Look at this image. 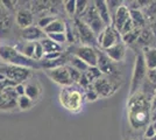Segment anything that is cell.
<instances>
[{
	"instance_id": "5bb4252c",
	"label": "cell",
	"mask_w": 156,
	"mask_h": 140,
	"mask_svg": "<svg viewBox=\"0 0 156 140\" xmlns=\"http://www.w3.org/2000/svg\"><path fill=\"white\" fill-rule=\"evenodd\" d=\"M130 20V9L126 5H121L119 7L114 16L112 18V26L120 33L122 27Z\"/></svg>"
},
{
	"instance_id": "277c9868",
	"label": "cell",
	"mask_w": 156,
	"mask_h": 140,
	"mask_svg": "<svg viewBox=\"0 0 156 140\" xmlns=\"http://www.w3.org/2000/svg\"><path fill=\"white\" fill-rule=\"evenodd\" d=\"M147 73L148 68L146 66V62L143 59L142 53H139L135 57V64L133 69V75H132V81H130V90L129 96L134 95L140 91L142 87L143 82L147 78Z\"/></svg>"
},
{
	"instance_id": "7bdbcfd3",
	"label": "cell",
	"mask_w": 156,
	"mask_h": 140,
	"mask_svg": "<svg viewBox=\"0 0 156 140\" xmlns=\"http://www.w3.org/2000/svg\"><path fill=\"white\" fill-rule=\"evenodd\" d=\"M156 110V89H155V93H154V97L151 99V111Z\"/></svg>"
},
{
	"instance_id": "6da1fadb",
	"label": "cell",
	"mask_w": 156,
	"mask_h": 140,
	"mask_svg": "<svg viewBox=\"0 0 156 140\" xmlns=\"http://www.w3.org/2000/svg\"><path fill=\"white\" fill-rule=\"evenodd\" d=\"M127 116L128 123L134 130L146 128L151 121V99L141 91L129 96Z\"/></svg>"
},
{
	"instance_id": "8fae6325",
	"label": "cell",
	"mask_w": 156,
	"mask_h": 140,
	"mask_svg": "<svg viewBox=\"0 0 156 140\" xmlns=\"http://www.w3.org/2000/svg\"><path fill=\"white\" fill-rule=\"evenodd\" d=\"M15 87V85H14ZM14 87L0 89V110H11L18 105V95Z\"/></svg>"
},
{
	"instance_id": "484cf974",
	"label": "cell",
	"mask_w": 156,
	"mask_h": 140,
	"mask_svg": "<svg viewBox=\"0 0 156 140\" xmlns=\"http://www.w3.org/2000/svg\"><path fill=\"white\" fill-rule=\"evenodd\" d=\"M16 50H19L21 54H23L28 59H33L34 57V50H35V42H26L23 41L21 43L19 48H15ZM34 60V59H33Z\"/></svg>"
},
{
	"instance_id": "3957f363",
	"label": "cell",
	"mask_w": 156,
	"mask_h": 140,
	"mask_svg": "<svg viewBox=\"0 0 156 140\" xmlns=\"http://www.w3.org/2000/svg\"><path fill=\"white\" fill-rule=\"evenodd\" d=\"M83 99L84 96L78 89L73 87H64L59 92V102L66 110L71 112H78L83 106Z\"/></svg>"
},
{
	"instance_id": "e575fe53",
	"label": "cell",
	"mask_w": 156,
	"mask_h": 140,
	"mask_svg": "<svg viewBox=\"0 0 156 140\" xmlns=\"http://www.w3.org/2000/svg\"><path fill=\"white\" fill-rule=\"evenodd\" d=\"M49 39H51L54 42H56V43H58L62 46V43H64L66 42V35L65 33H56V34H48L47 35Z\"/></svg>"
},
{
	"instance_id": "30bf717a",
	"label": "cell",
	"mask_w": 156,
	"mask_h": 140,
	"mask_svg": "<svg viewBox=\"0 0 156 140\" xmlns=\"http://www.w3.org/2000/svg\"><path fill=\"white\" fill-rule=\"evenodd\" d=\"M121 42V35L113 26H107L103 33L98 36V45L104 50Z\"/></svg>"
},
{
	"instance_id": "e0dca14e",
	"label": "cell",
	"mask_w": 156,
	"mask_h": 140,
	"mask_svg": "<svg viewBox=\"0 0 156 140\" xmlns=\"http://www.w3.org/2000/svg\"><path fill=\"white\" fill-rule=\"evenodd\" d=\"M12 27V19L8 13V9L0 2V36L8 34Z\"/></svg>"
},
{
	"instance_id": "9c48e42d",
	"label": "cell",
	"mask_w": 156,
	"mask_h": 140,
	"mask_svg": "<svg viewBox=\"0 0 156 140\" xmlns=\"http://www.w3.org/2000/svg\"><path fill=\"white\" fill-rule=\"evenodd\" d=\"M75 27L77 31V35L79 38V41L82 42L83 46L93 47L97 45V36L96 34L92 32V29L85 23L84 21L80 18H76L75 19Z\"/></svg>"
},
{
	"instance_id": "d6a6232c",
	"label": "cell",
	"mask_w": 156,
	"mask_h": 140,
	"mask_svg": "<svg viewBox=\"0 0 156 140\" xmlns=\"http://www.w3.org/2000/svg\"><path fill=\"white\" fill-rule=\"evenodd\" d=\"M89 4H90V1H86V0H77L76 1V15L80 16L87 8Z\"/></svg>"
},
{
	"instance_id": "8992f818",
	"label": "cell",
	"mask_w": 156,
	"mask_h": 140,
	"mask_svg": "<svg viewBox=\"0 0 156 140\" xmlns=\"http://www.w3.org/2000/svg\"><path fill=\"white\" fill-rule=\"evenodd\" d=\"M92 87L100 97H110L119 89L120 84L118 82V77L104 75L97 81H94Z\"/></svg>"
},
{
	"instance_id": "ac0fdd59",
	"label": "cell",
	"mask_w": 156,
	"mask_h": 140,
	"mask_svg": "<svg viewBox=\"0 0 156 140\" xmlns=\"http://www.w3.org/2000/svg\"><path fill=\"white\" fill-rule=\"evenodd\" d=\"M96 9H97L98 14L100 16V19L103 20V22L105 23V26H112V18H111L110 9L107 6V2L105 0H97V1H93Z\"/></svg>"
},
{
	"instance_id": "7a4b0ae2",
	"label": "cell",
	"mask_w": 156,
	"mask_h": 140,
	"mask_svg": "<svg viewBox=\"0 0 156 140\" xmlns=\"http://www.w3.org/2000/svg\"><path fill=\"white\" fill-rule=\"evenodd\" d=\"M0 60L11 66L27 68V69H40V63L37 61L28 59L14 47L8 45L0 46Z\"/></svg>"
},
{
	"instance_id": "7c38bea8",
	"label": "cell",
	"mask_w": 156,
	"mask_h": 140,
	"mask_svg": "<svg viewBox=\"0 0 156 140\" xmlns=\"http://www.w3.org/2000/svg\"><path fill=\"white\" fill-rule=\"evenodd\" d=\"M46 73L52 82H55V83H57L59 85H62L63 88L70 87V85L73 84L71 81V77L69 75V71L66 69V66L55 68V69H49V70H46Z\"/></svg>"
},
{
	"instance_id": "8d00e7d4",
	"label": "cell",
	"mask_w": 156,
	"mask_h": 140,
	"mask_svg": "<svg viewBox=\"0 0 156 140\" xmlns=\"http://www.w3.org/2000/svg\"><path fill=\"white\" fill-rule=\"evenodd\" d=\"M54 20H55V18H54V16H44V18H41V19L39 20L37 26H39L41 29H44V28L49 26Z\"/></svg>"
},
{
	"instance_id": "b9f144b4",
	"label": "cell",
	"mask_w": 156,
	"mask_h": 140,
	"mask_svg": "<svg viewBox=\"0 0 156 140\" xmlns=\"http://www.w3.org/2000/svg\"><path fill=\"white\" fill-rule=\"evenodd\" d=\"M1 2H2V5L6 7L7 9H13L14 8L13 4H16L15 1H1Z\"/></svg>"
},
{
	"instance_id": "ba28073f",
	"label": "cell",
	"mask_w": 156,
	"mask_h": 140,
	"mask_svg": "<svg viewBox=\"0 0 156 140\" xmlns=\"http://www.w3.org/2000/svg\"><path fill=\"white\" fill-rule=\"evenodd\" d=\"M69 53L84 61L89 67H97L98 64V52L96 48L89 46H72L69 48Z\"/></svg>"
},
{
	"instance_id": "5b68a950",
	"label": "cell",
	"mask_w": 156,
	"mask_h": 140,
	"mask_svg": "<svg viewBox=\"0 0 156 140\" xmlns=\"http://www.w3.org/2000/svg\"><path fill=\"white\" fill-rule=\"evenodd\" d=\"M80 19L84 21L87 26L92 29V32L96 34V36H99L100 34L103 33L106 26L103 22V20L100 19L99 14H98L97 9H96V6L93 2H90L87 8L85 9V12L82 15H80Z\"/></svg>"
},
{
	"instance_id": "f1b7e54d",
	"label": "cell",
	"mask_w": 156,
	"mask_h": 140,
	"mask_svg": "<svg viewBox=\"0 0 156 140\" xmlns=\"http://www.w3.org/2000/svg\"><path fill=\"white\" fill-rule=\"evenodd\" d=\"M18 106L21 109V110H28V109H30L33 106V104H34V102H33L30 98H28L26 95H23V96H20L18 97Z\"/></svg>"
},
{
	"instance_id": "603a6c76",
	"label": "cell",
	"mask_w": 156,
	"mask_h": 140,
	"mask_svg": "<svg viewBox=\"0 0 156 140\" xmlns=\"http://www.w3.org/2000/svg\"><path fill=\"white\" fill-rule=\"evenodd\" d=\"M40 43L43 47V50H44V55L46 54H50V53H57V52H62V46L54 42L51 39H49L48 36L44 38L43 40L40 41Z\"/></svg>"
},
{
	"instance_id": "83f0119b",
	"label": "cell",
	"mask_w": 156,
	"mask_h": 140,
	"mask_svg": "<svg viewBox=\"0 0 156 140\" xmlns=\"http://www.w3.org/2000/svg\"><path fill=\"white\" fill-rule=\"evenodd\" d=\"M84 74L86 75V77L90 80V82H91L92 84H93L94 81H97L98 78H100V77L103 76V74L98 69V67H90L87 69V71Z\"/></svg>"
},
{
	"instance_id": "2e32d148",
	"label": "cell",
	"mask_w": 156,
	"mask_h": 140,
	"mask_svg": "<svg viewBox=\"0 0 156 140\" xmlns=\"http://www.w3.org/2000/svg\"><path fill=\"white\" fill-rule=\"evenodd\" d=\"M105 54L110 57L111 61H113L114 63L115 62H120L125 59V55H126V46H125L124 42H119L117 45L112 46L111 48L104 50Z\"/></svg>"
},
{
	"instance_id": "cb8c5ba5",
	"label": "cell",
	"mask_w": 156,
	"mask_h": 140,
	"mask_svg": "<svg viewBox=\"0 0 156 140\" xmlns=\"http://www.w3.org/2000/svg\"><path fill=\"white\" fill-rule=\"evenodd\" d=\"M40 85L37 83H34V82H28L25 87V95H26L28 98H30L33 102L37 99L40 97Z\"/></svg>"
},
{
	"instance_id": "ffe728a7",
	"label": "cell",
	"mask_w": 156,
	"mask_h": 140,
	"mask_svg": "<svg viewBox=\"0 0 156 140\" xmlns=\"http://www.w3.org/2000/svg\"><path fill=\"white\" fill-rule=\"evenodd\" d=\"M143 59L146 62V66L148 68V70L150 69H155L156 68V48L154 47H144L142 52Z\"/></svg>"
},
{
	"instance_id": "60d3db41",
	"label": "cell",
	"mask_w": 156,
	"mask_h": 140,
	"mask_svg": "<svg viewBox=\"0 0 156 140\" xmlns=\"http://www.w3.org/2000/svg\"><path fill=\"white\" fill-rule=\"evenodd\" d=\"M14 89H15V92H16V95H18L19 97L25 95V85H23V84H16V85L14 87Z\"/></svg>"
},
{
	"instance_id": "ee69618b",
	"label": "cell",
	"mask_w": 156,
	"mask_h": 140,
	"mask_svg": "<svg viewBox=\"0 0 156 140\" xmlns=\"http://www.w3.org/2000/svg\"><path fill=\"white\" fill-rule=\"evenodd\" d=\"M151 125H153V127H154V130H155V132H156V120L151 121Z\"/></svg>"
},
{
	"instance_id": "1f68e13d",
	"label": "cell",
	"mask_w": 156,
	"mask_h": 140,
	"mask_svg": "<svg viewBox=\"0 0 156 140\" xmlns=\"http://www.w3.org/2000/svg\"><path fill=\"white\" fill-rule=\"evenodd\" d=\"M44 57V50H43V47L40 42H35V50H34V60L35 61H41L43 60Z\"/></svg>"
},
{
	"instance_id": "d6986e66",
	"label": "cell",
	"mask_w": 156,
	"mask_h": 140,
	"mask_svg": "<svg viewBox=\"0 0 156 140\" xmlns=\"http://www.w3.org/2000/svg\"><path fill=\"white\" fill-rule=\"evenodd\" d=\"M34 16L33 13L29 12L28 9H19L16 13V23L21 29H25L28 27L33 26Z\"/></svg>"
},
{
	"instance_id": "f35d334b",
	"label": "cell",
	"mask_w": 156,
	"mask_h": 140,
	"mask_svg": "<svg viewBox=\"0 0 156 140\" xmlns=\"http://www.w3.org/2000/svg\"><path fill=\"white\" fill-rule=\"evenodd\" d=\"M147 80L149 81L153 85L156 87V68L155 69H150L147 73Z\"/></svg>"
},
{
	"instance_id": "4dcf8cb0",
	"label": "cell",
	"mask_w": 156,
	"mask_h": 140,
	"mask_svg": "<svg viewBox=\"0 0 156 140\" xmlns=\"http://www.w3.org/2000/svg\"><path fill=\"white\" fill-rule=\"evenodd\" d=\"M106 2H107V6H108V9H110L111 18H113L115 12L119 9V7L122 5V1H119V0H110V1H106Z\"/></svg>"
},
{
	"instance_id": "f546056e",
	"label": "cell",
	"mask_w": 156,
	"mask_h": 140,
	"mask_svg": "<svg viewBox=\"0 0 156 140\" xmlns=\"http://www.w3.org/2000/svg\"><path fill=\"white\" fill-rule=\"evenodd\" d=\"M66 69H68L69 75H70V77H71L72 83H73V84H75V83H79V81H80V77H82L83 73L78 71L77 69L70 67V66H66Z\"/></svg>"
},
{
	"instance_id": "74e56055",
	"label": "cell",
	"mask_w": 156,
	"mask_h": 140,
	"mask_svg": "<svg viewBox=\"0 0 156 140\" xmlns=\"http://www.w3.org/2000/svg\"><path fill=\"white\" fill-rule=\"evenodd\" d=\"M155 135H156L155 130H154V127H153L151 123H150L149 125L146 127V131H144V138H147V139H153Z\"/></svg>"
},
{
	"instance_id": "4fadbf2b",
	"label": "cell",
	"mask_w": 156,
	"mask_h": 140,
	"mask_svg": "<svg viewBox=\"0 0 156 140\" xmlns=\"http://www.w3.org/2000/svg\"><path fill=\"white\" fill-rule=\"evenodd\" d=\"M98 52V69L105 76H117V68L114 66V62L110 60V57L105 54V52Z\"/></svg>"
},
{
	"instance_id": "d590c367",
	"label": "cell",
	"mask_w": 156,
	"mask_h": 140,
	"mask_svg": "<svg viewBox=\"0 0 156 140\" xmlns=\"http://www.w3.org/2000/svg\"><path fill=\"white\" fill-rule=\"evenodd\" d=\"M84 97L87 100L93 102V100H96V99H98V98H99V95H98L97 91L93 89V87H90L89 89H86V90H85Z\"/></svg>"
},
{
	"instance_id": "bcb514c9",
	"label": "cell",
	"mask_w": 156,
	"mask_h": 140,
	"mask_svg": "<svg viewBox=\"0 0 156 140\" xmlns=\"http://www.w3.org/2000/svg\"><path fill=\"white\" fill-rule=\"evenodd\" d=\"M127 140H133V139H127Z\"/></svg>"
},
{
	"instance_id": "52a82bcc",
	"label": "cell",
	"mask_w": 156,
	"mask_h": 140,
	"mask_svg": "<svg viewBox=\"0 0 156 140\" xmlns=\"http://www.w3.org/2000/svg\"><path fill=\"white\" fill-rule=\"evenodd\" d=\"M0 74H2L7 80H9L15 84H23V82L28 80V77L30 76V69L11 66V64H1Z\"/></svg>"
},
{
	"instance_id": "d4e9b609",
	"label": "cell",
	"mask_w": 156,
	"mask_h": 140,
	"mask_svg": "<svg viewBox=\"0 0 156 140\" xmlns=\"http://www.w3.org/2000/svg\"><path fill=\"white\" fill-rule=\"evenodd\" d=\"M66 59H68V63H69V66L72 68H75V69H77L78 71H80V73H86L87 71V69H89V66L85 63L84 61H82L80 59H78L76 56H73V55H69V56H66Z\"/></svg>"
},
{
	"instance_id": "4316f807",
	"label": "cell",
	"mask_w": 156,
	"mask_h": 140,
	"mask_svg": "<svg viewBox=\"0 0 156 140\" xmlns=\"http://www.w3.org/2000/svg\"><path fill=\"white\" fill-rule=\"evenodd\" d=\"M141 32H142V29L135 28V29H133L129 33L122 35L121 36V40H122V42H124L125 45H132V43H134L141 36Z\"/></svg>"
},
{
	"instance_id": "9a60e30c",
	"label": "cell",
	"mask_w": 156,
	"mask_h": 140,
	"mask_svg": "<svg viewBox=\"0 0 156 140\" xmlns=\"http://www.w3.org/2000/svg\"><path fill=\"white\" fill-rule=\"evenodd\" d=\"M20 35L22 40L26 42H40L47 38V34L44 33L43 29H41L39 26H30L25 29L20 31Z\"/></svg>"
},
{
	"instance_id": "44dd1931",
	"label": "cell",
	"mask_w": 156,
	"mask_h": 140,
	"mask_svg": "<svg viewBox=\"0 0 156 140\" xmlns=\"http://www.w3.org/2000/svg\"><path fill=\"white\" fill-rule=\"evenodd\" d=\"M66 23L62 19H55L48 27H46L43 31L44 33L48 34H56V33H65Z\"/></svg>"
},
{
	"instance_id": "ab89813d",
	"label": "cell",
	"mask_w": 156,
	"mask_h": 140,
	"mask_svg": "<svg viewBox=\"0 0 156 140\" xmlns=\"http://www.w3.org/2000/svg\"><path fill=\"white\" fill-rule=\"evenodd\" d=\"M63 54L62 52H57V53H50V54H46L43 60H49V61H54V60H57L59 57H62Z\"/></svg>"
},
{
	"instance_id": "f6af8a7d",
	"label": "cell",
	"mask_w": 156,
	"mask_h": 140,
	"mask_svg": "<svg viewBox=\"0 0 156 140\" xmlns=\"http://www.w3.org/2000/svg\"><path fill=\"white\" fill-rule=\"evenodd\" d=\"M142 140H151V139H147V138H143Z\"/></svg>"
},
{
	"instance_id": "836d02e7",
	"label": "cell",
	"mask_w": 156,
	"mask_h": 140,
	"mask_svg": "<svg viewBox=\"0 0 156 140\" xmlns=\"http://www.w3.org/2000/svg\"><path fill=\"white\" fill-rule=\"evenodd\" d=\"M64 9L69 15L76 14V0H66L64 1Z\"/></svg>"
},
{
	"instance_id": "7402d4cb",
	"label": "cell",
	"mask_w": 156,
	"mask_h": 140,
	"mask_svg": "<svg viewBox=\"0 0 156 140\" xmlns=\"http://www.w3.org/2000/svg\"><path fill=\"white\" fill-rule=\"evenodd\" d=\"M130 20L133 22L134 27L137 29H142L146 26V18L140 9H136V8L130 9Z\"/></svg>"
}]
</instances>
